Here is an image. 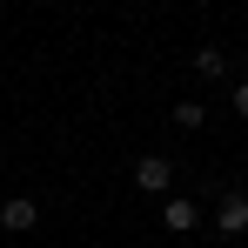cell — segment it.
Returning a JSON list of instances; mask_svg holds the SVG:
<instances>
[{"label":"cell","instance_id":"cell-1","mask_svg":"<svg viewBox=\"0 0 248 248\" xmlns=\"http://www.w3.org/2000/svg\"><path fill=\"white\" fill-rule=\"evenodd\" d=\"M134 188H141V195H168V188H174V168H168L161 155H141V161H134Z\"/></svg>","mask_w":248,"mask_h":248},{"label":"cell","instance_id":"cell-2","mask_svg":"<svg viewBox=\"0 0 248 248\" xmlns=\"http://www.w3.org/2000/svg\"><path fill=\"white\" fill-rule=\"evenodd\" d=\"M215 228H221V235H248V195H242V188H228V195H221Z\"/></svg>","mask_w":248,"mask_h":248},{"label":"cell","instance_id":"cell-3","mask_svg":"<svg viewBox=\"0 0 248 248\" xmlns=\"http://www.w3.org/2000/svg\"><path fill=\"white\" fill-rule=\"evenodd\" d=\"M34 221H41V208L27 202V195H14V202H0V228H7V235H27Z\"/></svg>","mask_w":248,"mask_h":248},{"label":"cell","instance_id":"cell-4","mask_svg":"<svg viewBox=\"0 0 248 248\" xmlns=\"http://www.w3.org/2000/svg\"><path fill=\"white\" fill-rule=\"evenodd\" d=\"M161 221H168V235H188V228L202 221V208L188 202V195H168V202H161Z\"/></svg>","mask_w":248,"mask_h":248},{"label":"cell","instance_id":"cell-5","mask_svg":"<svg viewBox=\"0 0 248 248\" xmlns=\"http://www.w3.org/2000/svg\"><path fill=\"white\" fill-rule=\"evenodd\" d=\"M195 74H202V81H228V61H221V47H202V54H195Z\"/></svg>","mask_w":248,"mask_h":248},{"label":"cell","instance_id":"cell-6","mask_svg":"<svg viewBox=\"0 0 248 248\" xmlns=\"http://www.w3.org/2000/svg\"><path fill=\"white\" fill-rule=\"evenodd\" d=\"M202 121H208L202 101H174V127H202Z\"/></svg>","mask_w":248,"mask_h":248},{"label":"cell","instance_id":"cell-7","mask_svg":"<svg viewBox=\"0 0 248 248\" xmlns=\"http://www.w3.org/2000/svg\"><path fill=\"white\" fill-rule=\"evenodd\" d=\"M235 114L248 121V81H235Z\"/></svg>","mask_w":248,"mask_h":248}]
</instances>
